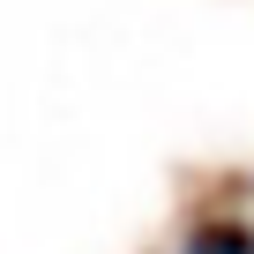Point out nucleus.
<instances>
[{
    "instance_id": "f257e3e1",
    "label": "nucleus",
    "mask_w": 254,
    "mask_h": 254,
    "mask_svg": "<svg viewBox=\"0 0 254 254\" xmlns=\"http://www.w3.org/2000/svg\"><path fill=\"white\" fill-rule=\"evenodd\" d=\"M172 254H254V217L247 209H194L172 239Z\"/></svg>"
}]
</instances>
